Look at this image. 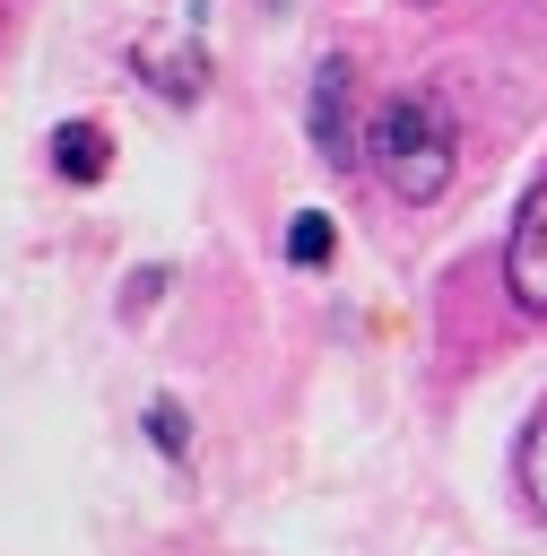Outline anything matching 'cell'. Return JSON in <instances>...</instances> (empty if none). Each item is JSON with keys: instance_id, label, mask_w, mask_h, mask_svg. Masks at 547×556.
I'll use <instances>...</instances> for the list:
<instances>
[{"instance_id": "9c48e42d", "label": "cell", "mask_w": 547, "mask_h": 556, "mask_svg": "<svg viewBox=\"0 0 547 556\" xmlns=\"http://www.w3.org/2000/svg\"><path fill=\"white\" fill-rule=\"evenodd\" d=\"M408 9H434V0H408Z\"/></svg>"}, {"instance_id": "7a4b0ae2", "label": "cell", "mask_w": 547, "mask_h": 556, "mask_svg": "<svg viewBox=\"0 0 547 556\" xmlns=\"http://www.w3.org/2000/svg\"><path fill=\"white\" fill-rule=\"evenodd\" d=\"M304 130H313V156H321L330 174L365 165V130H356V70H347V61H321V70H313Z\"/></svg>"}, {"instance_id": "277c9868", "label": "cell", "mask_w": 547, "mask_h": 556, "mask_svg": "<svg viewBox=\"0 0 547 556\" xmlns=\"http://www.w3.org/2000/svg\"><path fill=\"white\" fill-rule=\"evenodd\" d=\"M130 70H139L165 104H200V87H208L200 43H182V35H139V43H130Z\"/></svg>"}, {"instance_id": "8992f818", "label": "cell", "mask_w": 547, "mask_h": 556, "mask_svg": "<svg viewBox=\"0 0 547 556\" xmlns=\"http://www.w3.org/2000/svg\"><path fill=\"white\" fill-rule=\"evenodd\" d=\"M512 469H521V504H530V521H547V408H530Z\"/></svg>"}, {"instance_id": "ba28073f", "label": "cell", "mask_w": 547, "mask_h": 556, "mask_svg": "<svg viewBox=\"0 0 547 556\" xmlns=\"http://www.w3.org/2000/svg\"><path fill=\"white\" fill-rule=\"evenodd\" d=\"M148 443H156L165 460H191V426H182L174 400H148Z\"/></svg>"}, {"instance_id": "52a82bcc", "label": "cell", "mask_w": 547, "mask_h": 556, "mask_svg": "<svg viewBox=\"0 0 547 556\" xmlns=\"http://www.w3.org/2000/svg\"><path fill=\"white\" fill-rule=\"evenodd\" d=\"M339 252V226H330V208H295V226H287V261L295 269H321Z\"/></svg>"}, {"instance_id": "3957f363", "label": "cell", "mask_w": 547, "mask_h": 556, "mask_svg": "<svg viewBox=\"0 0 547 556\" xmlns=\"http://www.w3.org/2000/svg\"><path fill=\"white\" fill-rule=\"evenodd\" d=\"M504 295H512V313L547 321V174L521 191V208L504 226Z\"/></svg>"}, {"instance_id": "6da1fadb", "label": "cell", "mask_w": 547, "mask_h": 556, "mask_svg": "<svg viewBox=\"0 0 547 556\" xmlns=\"http://www.w3.org/2000/svg\"><path fill=\"white\" fill-rule=\"evenodd\" d=\"M365 165L382 174V191L399 200V208H434L443 191H451V165H460V130H451V113L434 104V96H391L382 113H373V130H365Z\"/></svg>"}, {"instance_id": "5b68a950", "label": "cell", "mask_w": 547, "mask_h": 556, "mask_svg": "<svg viewBox=\"0 0 547 556\" xmlns=\"http://www.w3.org/2000/svg\"><path fill=\"white\" fill-rule=\"evenodd\" d=\"M52 174L61 182H104L113 174V130L87 122V113L78 122H52Z\"/></svg>"}]
</instances>
